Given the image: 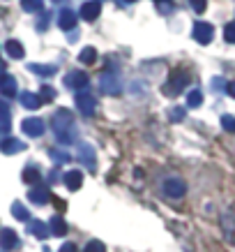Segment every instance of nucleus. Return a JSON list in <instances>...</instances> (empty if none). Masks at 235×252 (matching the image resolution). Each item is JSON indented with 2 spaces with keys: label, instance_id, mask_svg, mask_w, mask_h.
<instances>
[{
  "label": "nucleus",
  "instance_id": "1",
  "mask_svg": "<svg viewBox=\"0 0 235 252\" xmlns=\"http://www.w3.org/2000/svg\"><path fill=\"white\" fill-rule=\"evenodd\" d=\"M53 134L55 139L60 141L62 146H72L78 137V132H76V123H74V114L69 111V109H58L53 114Z\"/></svg>",
  "mask_w": 235,
  "mask_h": 252
},
{
  "label": "nucleus",
  "instance_id": "2",
  "mask_svg": "<svg viewBox=\"0 0 235 252\" xmlns=\"http://www.w3.org/2000/svg\"><path fill=\"white\" fill-rule=\"evenodd\" d=\"M187 84H189V77H187L184 72H173V74H171V79L164 84V88H161V91L166 93L168 97H175V95H180V93L187 88Z\"/></svg>",
  "mask_w": 235,
  "mask_h": 252
},
{
  "label": "nucleus",
  "instance_id": "3",
  "mask_svg": "<svg viewBox=\"0 0 235 252\" xmlns=\"http://www.w3.org/2000/svg\"><path fill=\"white\" fill-rule=\"evenodd\" d=\"M74 102H76V109L81 111L83 116H92L95 114V109H97V99H95V95L88 91H78L74 95Z\"/></svg>",
  "mask_w": 235,
  "mask_h": 252
},
{
  "label": "nucleus",
  "instance_id": "4",
  "mask_svg": "<svg viewBox=\"0 0 235 252\" xmlns=\"http://www.w3.org/2000/svg\"><path fill=\"white\" fill-rule=\"evenodd\" d=\"M99 91L104 93V95H120L122 93L120 77H115L111 72H104V74L99 77Z\"/></svg>",
  "mask_w": 235,
  "mask_h": 252
},
{
  "label": "nucleus",
  "instance_id": "5",
  "mask_svg": "<svg viewBox=\"0 0 235 252\" xmlns=\"http://www.w3.org/2000/svg\"><path fill=\"white\" fill-rule=\"evenodd\" d=\"M161 188H164V194L171 199H180L187 194V185H184L182 178H166Z\"/></svg>",
  "mask_w": 235,
  "mask_h": 252
},
{
  "label": "nucleus",
  "instance_id": "6",
  "mask_svg": "<svg viewBox=\"0 0 235 252\" xmlns=\"http://www.w3.org/2000/svg\"><path fill=\"white\" fill-rule=\"evenodd\" d=\"M214 37V28L210 26V23H205V21H196L194 23V39H196L198 44H210Z\"/></svg>",
  "mask_w": 235,
  "mask_h": 252
},
{
  "label": "nucleus",
  "instance_id": "7",
  "mask_svg": "<svg viewBox=\"0 0 235 252\" xmlns=\"http://www.w3.org/2000/svg\"><path fill=\"white\" fill-rule=\"evenodd\" d=\"M88 74L81 72V69H72L67 77H65V86L67 88H74V91H85V86H88Z\"/></svg>",
  "mask_w": 235,
  "mask_h": 252
},
{
  "label": "nucleus",
  "instance_id": "8",
  "mask_svg": "<svg viewBox=\"0 0 235 252\" xmlns=\"http://www.w3.org/2000/svg\"><path fill=\"white\" fill-rule=\"evenodd\" d=\"M21 130L28 134V137H42L46 130V125L42 118H26V121L21 123Z\"/></svg>",
  "mask_w": 235,
  "mask_h": 252
},
{
  "label": "nucleus",
  "instance_id": "9",
  "mask_svg": "<svg viewBox=\"0 0 235 252\" xmlns=\"http://www.w3.org/2000/svg\"><path fill=\"white\" fill-rule=\"evenodd\" d=\"M76 155H78V160L83 162L85 167H90V169L97 167V155H95V148H92L90 144H78Z\"/></svg>",
  "mask_w": 235,
  "mask_h": 252
},
{
  "label": "nucleus",
  "instance_id": "10",
  "mask_svg": "<svg viewBox=\"0 0 235 252\" xmlns=\"http://www.w3.org/2000/svg\"><path fill=\"white\" fill-rule=\"evenodd\" d=\"M99 14H102V2L99 0H85L81 5V16L85 21H95Z\"/></svg>",
  "mask_w": 235,
  "mask_h": 252
},
{
  "label": "nucleus",
  "instance_id": "11",
  "mask_svg": "<svg viewBox=\"0 0 235 252\" xmlns=\"http://www.w3.org/2000/svg\"><path fill=\"white\" fill-rule=\"evenodd\" d=\"M0 151L5 155H16V153H21V151H26V144L19 141L16 137H7L0 141Z\"/></svg>",
  "mask_w": 235,
  "mask_h": 252
},
{
  "label": "nucleus",
  "instance_id": "12",
  "mask_svg": "<svg viewBox=\"0 0 235 252\" xmlns=\"http://www.w3.org/2000/svg\"><path fill=\"white\" fill-rule=\"evenodd\" d=\"M62 181H65V185H67V190L76 192V190H81V185H83V176H81L78 169H69L67 174L62 176Z\"/></svg>",
  "mask_w": 235,
  "mask_h": 252
},
{
  "label": "nucleus",
  "instance_id": "13",
  "mask_svg": "<svg viewBox=\"0 0 235 252\" xmlns=\"http://www.w3.org/2000/svg\"><path fill=\"white\" fill-rule=\"evenodd\" d=\"M19 236H16L14 229H2L0 231V248L2 250H14V248H19Z\"/></svg>",
  "mask_w": 235,
  "mask_h": 252
},
{
  "label": "nucleus",
  "instance_id": "14",
  "mask_svg": "<svg viewBox=\"0 0 235 252\" xmlns=\"http://www.w3.org/2000/svg\"><path fill=\"white\" fill-rule=\"evenodd\" d=\"M58 26H60L62 31H74L76 28V12L74 9H62L60 16H58Z\"/></svg>",
  "mask_w": 235,
  "mask_h": 252
},
{
  "label": "nucleus",
  "instance_id": "15",
  "mask_svg": "<svg viewBox=\"0 0 235 252\" xmlns=\"http://www.w3.org/2000/svg\"><path fill=\"white\" fill-rule=\"evenodd\" d=\"M19 99H21V104H23V107H26V109H30V111H35V109L42 107V99H39L37 93L26 91V93H21V95H19Z\"/></svg>",
  "mask_w": 235,
  "mask_h": 252
},
{
  "label": "nucleus",
  "instance_id": "16",
  "mask_svg": "<svg viewBox=\"0 0 235 252\" xmlns=\"http://www.w3.org/2000/svg\"><path fill=\"white\" fill-rule=\"evenodd\" d=\"M5 51H7L9 58H16V61H21L23 56H26V49L19 39H7V44H5Z\"/></svg>",
  "mask_w": 235,
  "mask_h": 252
},
{
  "label": "nucleus",
  "instance_id": "17",
  "mask_svg": "<svg viewBox=\"0 0 235 252\" xmlns=\"http://www.w3.org/2000/svg\"><path fill=\"white\" fill-rule=\"evenodd\" d=\"M32 74H37V77H53L55 72H58V65H39V63H30L28 65Z\"/></svg>",
  "mask_w": 235,
  "mask_h": 252
},
{
  "label": "nucleus",
  "instance_id": "18",
  "mask_svg": "<svg viewBox=\"0 0 235 252\" xmlns=\"http://www.w3.org/2000/svg\"><path fill=\"white\" fill-rule=\"evenodd\" d=\"M28 199L42 206V204H49L51 194H49V190H46V188H39V185H35V188H32V190L28 192Z\"/></svg>",
  "mask_w": 235,
  "mask_h": 252
},
{
  "label": "nucleus",
  "instance_id": "19",
  "mask_svg": "<svg viewBox=\"0 0 235 252\" xmlns=\"http://www.w3.org/2000/svg\"><path fill=\"white\" fill-rule=\"evenodd\" d=\"M0 93L7 95V97H16V79L9 77V74L0 77Z\"/></svg>",
  "mask_w": 235,
  "mask_h": 252
},
{
  "label": "nucleus",
  "instance_id": "20",
  "mask_svg": "<svg viewBox=\"0 0 235 252\" xmlns=\"http://www.w3.org/2000/svg\"><path fill=\"white\" fill-rule=\"evenodd\" d=\"M28 229H30V234H32V236H37L39 241L49 238V234H51V231H49V224H44L42 220H32Z\"/></svg>",
  "mask_w": 235,
  "mask_h": 252
},
{
  "label": "nucleus",
  "instance_id": "21",
  "mask_svg": "<svg viewBox=\"0 0 235 252\" xmlns=\"http://www.w3.org/2000/svg\"><path fill=\"white\" fill-rule=\"evenodd\" d=\"M9 125H12V116H9V107L0 99V134L9 132Z\"/></svg>",
  "mask_w": 235,
  "mask_h": 252
},
{
  "label": "nucleus",
  "instance_id": "22",
  "mask_svg": "<svg viewBox=\"0 0 235 252\" xmlns=\"http://www.w3.org/2000/svg\"><path fill=\"white\" fill-rule=\"evenodd\" d=\"M49 231L53 236H65L67 234V222L62 220V218H53V220L49 222Z\"/></svg>",
  "mask_w": 235,
  "mask_h": 252
},
{
  "label": "nucleus",
  "instance_id": "23",
  "mask_svg": "<svg viewBox=\"0 0 235 252\" xmlns=\"http://www.w3.org/2000/svg\"><path fill=\"white\" fill-rule=\"evenodd\" d=\"M78 61L83 63V65H92V63L97 61V49L95 46H85L83 51L78 54Z\"/></svg>",
  "mask_w": 235,
  "mask_h": 252
},
{
  "label": "nucleus",
  "instance_id": "24",
  "mask_svg": "<svg viewBox=\"0 0 235 252\" xmlns=\"http://www.w3.org/2000/svg\"><path fill=\"white\" fill-rule=\"evenodd\" d=\"M42 178L37 171V167H26L23 169V183H28V185H35Z\"/></svg>",
  "mask_w": 235,
  "mask_h": 252
},
{
  "label": "nucleus",
  "instance_id": "25",
  "mask_svg": "<svg viewBox=\"0 0 235 252\" xmlns=\"http://www.w3.org/2000/svg\"><path fill=\"white\" fill-rule=\"evenodd\" d=\"M12 215H14L16 220H21V222H28V220H30V213H28V208L23 206V204H19V201H16L14 206H12Z\"/></svg>",
  "mask_w": 235,
  "mask_h": 252
},
{
  "label": "nucleus",
  "instance_id": "26",
  "mask_svg": "<svg viewBox=\"0 0 235 252\" xmlns=\"http://www.w3.org/2000/svg\"><path fill=\"white\" fill-rule=\"evenodd\" d=\"M201 104H203V93L201 91H189L187 93V107L196 109V107H201Z\"/></svg>",
  "mask_w": 235,
  "mask_h": 252
},
{
  "label": "nucleus",
  "instance_id": "27",
  "mask_svg": "<svg viewBox=\"0 0 235 252\" xmlns=\"http://www.w3.org/2000/svg\"><path fill=\"white\" fill-rule=\"evenodd\" d=\"M21 7L26 9V12H42L44 0H21Z\"/></svg>",
  "mask_w": 235,
  "mask_h": 252
},
{
  "label": "nucleus",
  "instance_id": "28",
  "mask_svg": "<svg viewBox=\"0 0 235 252\" xmlns=\"http://www.w3.org/2000/svg\"><path fill=\"white\" fill-rule=\"evenodd\" d=\"M37 95H39V99H42V102H53L58 93H55V88H51V86H42Z\"/></svg>",
  "mask_w": 235,
  "mask_h": 252
},
{
  "label": "nucleus",
  "instance_id": "29",
  "mask_svg": "<svg viewBox=\"0 0 235 252\" xmlns=\"http://www.w3.org/2000/svg\"><path fill=\"white\" fill-rule=\"evenodd\" d=\"M224 39L231 42V44H235V21H231L226 28H224Z\"/></svg>",
  "mask_w": 235,
  "mask_h": 252
},
{
  "label": "nucleus",
  "instance_id": "30",
  "mask_svg": "<svg viewBox=\"0 0 235 252\" xmlns=\"http://www.w3.org/2000/svg\"><path fill=\"white\" fill-rule=\"evenodd\" d=\"M85 252H106V245L102 243V241H90V243L85 245Z\"/></svg>",
  "mask_w": 235,
  "mask_h": 252
},
{
  "label": "nucleus",
  "instance_id": "31",
  "mask_svg": "<svg viewBox=\"0 0 235 252\" xmlns=\"http://www.w3.org/2000/svg\"><path fill=\"white\" fill-rule=\"evenodd\" d=\"M221 127L224 130H228V132H235V118L233 116H221Z\"/></svg>",
  "mask_w": 235,
  "mask_h": 252
},
{
  "label": "nucleus",
  "instance_id": "32",
  "mask_svg": "<svg viewBox=\"0 0 235 252\" xmlns=\"http://www.w3.org/2000/svg\"><path fill=\"white\" fill-rule=\"evenodd\" d=\"M51 12H44V14L39 16V21H37V31H46L49 28V21H51Z\"/></svg>",
  "mask_w": 235,
  "mask_h": 252
},
{
  "label": "nucleus",
  "instance_id": "33",
  "mask_svg": "<svg viewBox=\"0 0 235 252\" xmlns=\"http://www.w3.org/2000/svg\"><path fill=\"white\" fill-rule=\"evenodd\" d=\"M189 5L194 12H198V14H203L205 7H208V0H189Z\"/></svg>",
  "mask_w": 235,
  "mask_h": 252
},
{
  "label": "nucleus",
  "instance_id": "34",
  "mask_svg": "<svg viewBox=\"0 0 235 252\" xmlns=\"http://www.w3.org/2000/svg\"><path fill=\"white\" fill-rule=\"evenodd\" d=\"M182 118H184V109H182V107L171 109V121H173V123H180Z\"/></svg>",
  "mask_w": 235,
  "mask_h": 252
},
{
  "label": "nucleus",
  "instance_id": "35",
  "mask_svg": "<svg viewBox=\"0 0 235 252\" xmlns=\"http://www.w3.org/2000/svg\"><path fill=\"white\" fill-rule=\"evenodd\" d=\"M51 158H53V160H58V162L69 160V155H67V153H58V151H51Z\"/></svg>",
  "mask_w": 235,
  "mask_h": 252
},
{
  "label": "nucleus",
  "instance_id": "36",
  "mask_svg": "<svg viewBox=\"0 0 235 252\" xmlns=\"http://www.w3.org/2000/svg\"><path fill=\"white\" fill-rule=\"evenodd\" d=\"M60 252H76V245L74 243H65L60 248Z\"/></svg>",
  "mask_w": 235,
  "mask_h": 252
},
{
  "label": "nucleus",
  "instance_id": "37",
  "mask_svg": "<svg viewBox=\"0 0 235 252\" xmlns=\"http://www.w3.org/2000/svg\"><path fill=\"white\" fill-rule=\"evenodd\" d=\"M226 93H228V95H231V97L235 99V81H231V84L226 86Z\"/></svg>",
  "mask_w": 235,
  "mask_h": 252
},
{
  "label": "nucleus",
  "instance_id": "38",
  "mask_svg": "<svg viewBox=\"0 0 235 252\" xmlns=\"http://www.w3.org/2000/svg\"><path fill=\"white\" fill-rule=\"evenodd\" d=\"M159 12H171V5H159Z\"/></svg>",
  "mask_w": 235,
  "mask_h": 252
},
{
  "label": "nucleus",
  "instance_id": "39",
  "mask_svg": "<svg viewBox=\"0 0 235 252\" xmlns=\"http://www.w3.org/2000/svg\"><path fill=\"white\" fill-rule=\"evenodd\" d=\"M125 2H136V0H125Z\"/></svg>",
  "mask_w": 235,
  "mask_h": 252
},
{
  "label": "nucleus",
  "instance_id": "40",
  "mask_svg": "<svg viewBox=\"0 0 235 252\" xmlns=\"http://www.w3.org/2000/svg\"><path fill=\"white\" fill-rule=\"evenodd\" d=\"M53 2H60V0H53Z\"/></svg>",
  "mask_w": 235,
  "mask_h": 252
},
{
  "label": "nucleus",
  "instance_id": "41",
  "mask_svg": "<svg viewBox=\"0 0 235 252\" xmlns=\"http://www.w3.org/2000/svg\"><path fill=\"white\" fill-rule=\"evenodd\" d=\"M159 2H164V0H159Z\"/></svg>",
  "mask_w": 235,
  "mask_h": 252
}]
</instances>
